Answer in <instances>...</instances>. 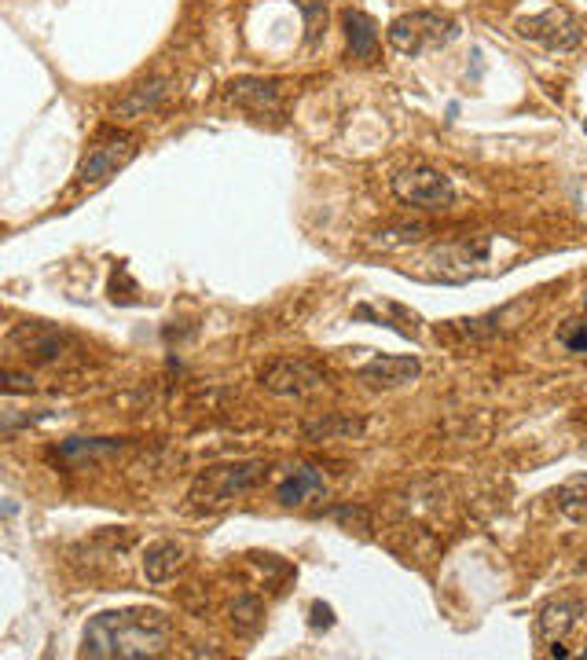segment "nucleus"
I'll use <instances>...</instances> for the list:
<instances>
[{
	"label": "nucleus",
	"instance_id": "nucleus-19",
	"mask_svg": "<svg viewBox=\"0 0 587 660\" xmlns=\"http://www.w3.org/2000/svg\"><path fill=\"white\" fill-rule=\"evenodd\" d=\"M261 620H265V605H261V598L243 594V598H235L232 602V627L239 631V635H254L257 627H261Z\"/></svg>",
	"mask_w": 587,
	"mask_h": 660
},
{
	"label": "nucleus",
	"instance_id": "nucleus-2",
	"mask_svg": "<svg viewBox=\"0 0 587 660\" xmlns=\"http://www.w3.org/2000/svg\"><path fill=\"white\" fill-rule=\"evenodd\" d=\"M265 473H268V462H261V459H239V462L206 466V470L195 477V484H191V492H188L191 510H199V514L224 510L228 503L243 499L246 492H254Z\"/></svg>",
	"mask_w": 587,
	"mask_h": 660
},
{
	"label": "nucleus",
	"instance_id": "nucleus-4",
	"mask_svg": "<svg viewBox=\"0 0 587 660\" xmlns=\"http://www.w3.org/2000/svg\"><path fill=\"white\" fill-rule=\"evenodd\" d=\"M393 195L415 209H448L455 202V184L433 165H411L393 176Z\"/></svg>",
	"mask_w": 587,
	"mask_h": 660
},
{
	"label": "nucleus",
	"instance_id": "nucleus-7",
	"mask_svg": "<svg viewBox=\"0 0 587 660\" xmlns=\"http://www.w3.org/2000/svg\"><path fill=\"white\" fill-rule=\"evenodd\" d=\"M224 99L235 103L239 110L254 114V118H279L283 114V96H279L276 81H265V77H239L232 85L224 88Z\"/></svg>",
	"mask_w": 587,
	"mask_h": 660
},
{
	"label": "nucleus",
	"instance_id": "nucleus-9",
	"mask_svg": "<svg viewBox=\"0 0 587 660\" xmlns=\"http://www.w3.org/2000/svg\"><path fill=\"white\" fill-rule=\"evenodd\" d=\"M584 616V598L576 594H558L536 613V642L540 646H562L565 635L576 627V620Z\"/></svg>",
	"mask_w": 587,
	"mask_h": 660
},
{
	"label": "nucleus",
	"instance_id": "nucleus-21",
	"mask_svg": "<svg viewBox=\"0 0 587 660\" xmlns=\"http://www.w3.org/2000/svg\"><path fill=\"white\" fill-rule=\"evenodd\" d=\"M301 15H305V26H309V44H320V37L327 33V8L323 0H298Z\"/></svg>",
	"mask_w": 587,
	"mask_h": 660
},
{
	"label": "nucleus",
	"instance_id": "nucleus-13",
	"mask_svg": "<svg viewBox=\"0 0 587 660\" xmlns=\"http://www.w3.org/2000/svg\"><path fill=\"white\" fill-rule=\"evenodd\" d=\"M125 448H129V440L118 437H67L59 444V459H67L70 466H92L100 459L122 455Z\"/></svg>",
	"mask_w": 587,
	"mask_h": 660
},
{
	"label": "nucleus",
	"instance_id": "nucleus-23",
	"mask_svg": "<svg viewBox=\"0 0 587 660\" xmlns=\"http://www.w3.org/2000/svg\"><path fill=\"white\" fill-rule=\"evenodd\" d=\"M34 389V378L30 374H19L12 367H4V393L15 396V393H30Z\"/></svg>",
	"mask_w": 587,
	"mask_h": 660
},
{
	"label": "nucleus",
	"instance_id": "nucleus-12",
	"mask_svg": "<svg viewBox=\"0 0 587 660\" xmlns=\"http://www.w3.org/2000/svg\"><path fill=\"white\" fill-rule=\"evenodd\" d=\"M323 495H327V477L316 466H294L276 488V499L283 506H305Z\"/></svg>",
	"mask_w": 587,
	"mask_h": 660
},
{
	"label": "nucleus",
	"instance_id": "nucleus-20",
	"mask_svg": "<svg viewBox=\"0 0 587 660\" xmlns=\"http://www.w3.org/2000/svg\"><path fill=\"white\" fill-rule=\"evenodd\" d=\"M558 345L573 356H587V319H565L558 327Z\"/></svg>",
	"mask_w": 587,
	"mask_h": 660
},
{
	"label": "nucleus",
	"instance_id": "nucleus-22",
	"mask_svg": "<svg viewBox=\"0 0 587 660\" xmlns=\"http://www.w3.org/2000/svg\"><path fill=\"white\" fill-rule=\"evenodd\" d=\"M382 235V246H408V242H419L422 235H426V228L422 224H411V228H393V231H378Z\"/></svg>",
	"mask_w": 587,
	"mask_h": 660
},
{
	"label": "nucleus",
	"instance_id": "nucleus-17",
	"mask_svg": "<svg viewBox=\"0 0 587 660\" xmlns=\"http://www.w3.org/2000/svg\"><path fill=\"white\" fill-rule=\"evenodd\" d=\"M301 433H305V440H345V437H360L364 422L349 415H323L316 422H305Z\"/></svg>",
	"mask_w": 587,
	"mask_h": 660
},
{
	"label": "nucleus",
	"instance_id": "nucleus-25",
	"mask_svg": "<svg viewBox=\"0 0 587 660\" xmlns=\"http://www.w3.org/2000/svg\"><path fill=\"white\" fill-rule=\"evenodd\" d=\"M584 657H587V646H584Z\"/></svg>",
	"mask_w": 587,
	"mask_h": 660
},
{
	"label": "nucleus",
	"instance_id": "nucleus-11",
	"mask_svg": "<svg viewBox=\"0 0 587 660\" xmlns=\"http://www.w3.org/2000/svg\"><path fill=\"white\" fill-rule=\"evenodd\" d=\"M422 374V363L415 356H375L367 360L356 378L364 385H375V389H400V385H411Z\"/></svg>",
	"mask_w": 587,
	"mask_h": 660
},
{
	"label": "nucleus",
	"instance_id": "nucleus-5",
	"mask_svg": "<svg viewBox=\"0 0 587 660\" xmlns=\"http://www.w3.org/2000/svg\"><path fill=\"white\" fill-rule=\"evenodd\" d=\"M136 158V140L129 132L107 129L100 140L92 143V151L85 154V162L78 165V184L81 187H103L111 176H118L125 165Z\"/></svg>",
	"mask_w": 587,
	"mask_h": 660
},
{
	"label": "nucleus",
	"instance_id": "nucleus-16",
	"mask_svg": "<svg viewBox=\"0 0 587 660\" xmlns=\"http://www.w3.org/2000/svg\"><path fill=\"white\" fill-rule=\"evenodd\" d=\"M554 506H558V514H562L565 521L587 528V473H576V477H569L565 484H558Z\"/></svg>",
	"mask_w": 587,
	"mask_h": 660
},
{
	"label": "nucleus",
	"instance_id": "nucleus-24",
	"mask_svg": "<svg viewBox=\"0 0 587 660\" xmlns=\"http://www.w3.org/2000/svg\"><path fill=\"white\" fill-rule=\"evenodd\" d=\"M334 624V613H331V605H323V602H312V627H327Z\"/></svg>",
	"mask_w": 587,
	"mask_h": 660
},
{
	"label": "nucleus",
	"instance_id": "nucleus-8",
	"mask_svg": "<svg viewBox=\"0 0 587 660\" xmlns=\"http://www.w3.org/2000/svg\"><path fill=\"white\" fill-rule=\"evenodd\" d=\"M261 385L276 396H305L323 385V371H316L305 360H290L287 356V360L268 363L265 371H261Z\"/></svg>",
	"mask_w": 587,
	"mask_h": 660
},
{
	"label": "nucleus",
	"instance_id": "nucleus-1",
	"mask_svg": "<svg viewBox=\"0 0 587 660\" xmlns=\"http://www.w3.org/2000/svg\"><path fill=\"white\" fill-rule=\"evenodd\" d=\"M173 638V620L162 609H107L85 624L81 657L96 660H140L162 657Z\"/></svg>",
	"mask_w": 587,
	"mask_h": 660
},
{
	"label": "nucleus",
	"instance_id": "nucleus-3",
	"mask_svg": "<svg viewBox=\"0 0 587 660\" xmlns=\"http://www.w3.org/2000/svg\"><path fill=\"white\" fill-rule=\"evenodd\" d=\"M386 37L400 55L415 59V55L437 52L444 44H452L459 37V22L441 15V11H408V15L389 22Z\"/></svg>",
	"mask_w": 587,
	"mask_h": 660
},
{
	"label": "nucleus",
	"instance_id": "nucleus-15",
	"mask_svg": "<svg viewBox=\"0 0 587 660\" xmlns=\"http://www.w3.org/2000/svg\"><path fill=\"white\" fill-rule=\"evenodd\" d=\"M180 569H184V547H180V543H173V539H158V543H151V547L144 550V576H147V583L162 587V583L177 580Z\"/></svg>",
	"mask_w": 587,
	"mask_h": 660
},
{
	"label": "nucleus",
	"instance_id": "nucleus-10",
	"mask_svg": "<svg viewBox=\"0 0 587 660\" xmlns=\"http://www.w3.org/2000/svg\"><path fill=\"white\" fill-rule=\"evenodd\" d=\"M8 341H12V349H19L26 360L34 363H56L67 349V338L48 323H19Z\"/></svg>",
	"mask_w": 587,
	"mask_h": 660
},
{
	"label": "nucleus",
	"instance_id": "nucleus-14",
	"mask_svg": "<svg viewBox=\"0 0 587 660\" xmlns=\"http://www.w3.org/2000/svg\"><path fill=\"white\" fill-rule=\"evenodd\" d=\"M345 26V41H349V55L360 59V63H375L378 59V26L367 11L349 8L342 15Z\"/></svg>",
	"mask_w": 587,
	"mask_h": 660
},
{
	"label": "nucleus",
	"instance_id": "nucleus-6",
	"mask_svg": "<svg viewBox=\"0 0 587 660\" xmlns=\"http://www.w3.org/2000/svg\"><path fill=\"white\" fill-rule=\"evenodd\" d=\"M518 33L525 41H536L551 52H573L576 44L584 41V26L569 15L565 8H547L540 15L518 19Z\"/></svg>",
	"mask_w": 587,
	"mask_h": 660
},
{
	"label": "nucleus",
	"instance_id": "nucleus-18",
	"mask_svg": "<svg viewBox=\"0 0 587 660\" xmlns=\"http://www.w3.org/2000/svg\"><path fill=\"white\" fill-rule=\"evenodd\" d=\"M166 92H169V81H162V77H155V81H147V85H140V88H133L129 96L118 103V118H140L144 110H155L162 99H166Z\"/></svg>",
	"mask_w": 587,
	"mask_h": 660
}]
</instances>
